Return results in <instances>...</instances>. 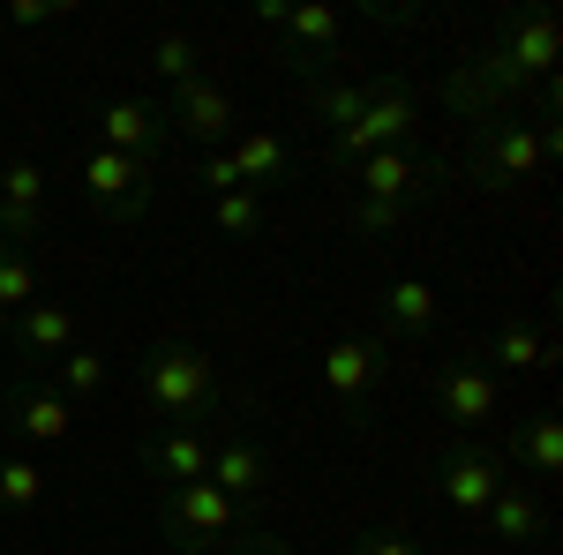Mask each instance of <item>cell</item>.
<instances>
[{
  "label": "cell",
  "mask_w": 563,
  "mask_h": 555,
  "mask_svg": "<svg viewBox=\"0 0 563 555\" xmlns=\"http://www.w3.org/2000/svg\"><path fill=\"white\" fill-rule=\"evenodd\" d=\"M203 480H211L218 496H233V503L249 511V503H263V496H271L278 458L263 451L256 435H211V473H203Z\"/></svg>",
  "instance_id": "cell-9"
},
{
  "label": "cell",
  "mask_w": 563,
  "mask_h": 555,
  "mask_svg": "<svg viewBox=\"0 0 563 555\" xmlns=\"http://www.w3.org/2000/svg\"><path fill=\"white\" fill-rule=\"evenodd\" d=\"M211 218H218V233H233V241H256V233H263V196H256V188L211 196Z\"/></svg>",
  "instance_id": "cell-29"
},
{
  "label": "cell",
  "mask_w": 563,
  "mask_h": 555,
  "mask_svg": "<svg viewBox=\"0 0 563 555\" xmlns=\"http://www.w3.org/2000/svg\"><path fill=\"white\" fill-rule=\"evenodd\" d=\"M196 180H203L211 196H233V188H241V166H233V151H203V166H196Z\"/></svg>",
  "instance_id": "cell-32"
},
{
  "label": "cell",
  "mask_w": 563,
  "mask_h": 555,
  "mask_svg": "<svg viewBox=\"0 0 563 555\" xmlns=\"http://www.w3.org/2000/svg\"><path fill=\"white\" fill-rule=\"evenodd\" d=\"M8 338L23 360H60V353H76V308L68 300H31L23 315H8Z\"/></svg>",
  "instance_id": "cell-16"
},
{
  "label": "cell",
  "mask_w": 563,
  "mask_h": 555,
  "mask_svg": "<svg viewBox=\"0 0 563 555\" xmlns=\"http://www.w3.org/2000/svg\"><path fill=\"white\" fill-rule=\"evenodd\" d=\"M203 555H218V548H203Z\"/></svg>",
  "instance_id": "cell-35"
},
{
  "label": "cell",
  "mask_w": 563,
  "mask_h": 555,
  "mask_svg": "<svg viewBox=\"0 0 563 555\" xmlns=\"http://www.w3.org/2000/svg\"><path fill=\"white\" fill-rule=\"evenodd\" d=\"M38 503H45L38 458H0V511H8V518H31Z\"/></svg>",
  "instance_id": "cell-26"
},
{
  "label": "cell",
  "mask_w": 563,
  "mask_h": 555,
  "mask_svg": "<svg viewBox=\"0 0 563 555\" xmlns=\"http://www.w3.org/2000/svg\"><path fill=\"white\" fill-rule=\"evenodd\" d=\"M421 129V98L406 84H368V106H361V121L346 135H331V158L339 166H361L368 151H406V135Z\"/></svg>",
  "instance_id": "cell-5"
},
{
  "label": "cell",
  "mask_w": 563,
  "mask_h": 555,
  "mask_svg": "<svg viewBox=\"0 0 563 555\" xmlns=\"http://www.w3.org/2000/svg\"><path fill=\"white\" fill-rule=\"evenodd\" d=\"M256 518L241 511L233 496H218L211 480H188V488H166V503H158V533L174 541L180 555H203V548H225L233 533H249Z\"/></svg>",
  "instance_id": "cell-4"
},
{
  "label": "cell",
  "mask_w": 563,
  "mask_h": 555,
  "mask_svg": "<svg viewBox=\"0 0 563 555\" xmlns=\"http://www.w3.org/2000/svg\"><path fill=\"white\" fill-rule=\"evenodd\" d=\"M84 196L98 218H113V225H129L158 203V166L151 158H121V151H106V143H90L84 158Z\"/></svg>",
  "instance_id": "cell-6"
},
{
  "label": "cell",
  "mask_w": 563,
  "mask_h": 555,
  "mask_svg": "<svg viewBox=\"0 0 563 555\" xmlns=\"http://www.w3.org/2000/svg\"><path fill=\"white\" fill-rule=\"evenodd\" d=\"M308 98H316V121H323V129L346 135L353 121H361V106H368V84H339V76L323 68V76L308 84Z\"/></svg>",
  "instance_id": "cell-25"
},
{
  "label": "cell",
  "mask_w": 563,
  "mask_h": 555,
  "mask_svg": "<svg viewBox=\"0 0 563 555\" xmlns=\"http://www.w3.org/2000/svg\"><path fill=\"white\" fill-rule=\"evenodd\" d=\"M376 315H384V345H390V338L421 345V338H435V323H443V308H435V286H429V278H390L384 300H376Z\"/></svg>",
  "instance_id": "cell-18"
},
{
  "label": "cell",
  "mask_w": 563,
  "mask_h": 555,
  "mask_svg": "<svg viewBox=\"0 0 563 555\" xmlns=\"http://www.w3.org/2000/svg\"><path fill=\"white\" fill-rule=\"evenodd\" d=\"M474 360L481 368L496 360V368H511V376H541V368H549V331H541L533 315H511V323L488 331V345H481Z\"/></svg>",
  "instance_id": "cell-20"
},
{
  "label": "cell",
  "mask_w": 563,
  "mask_h": 555,
  "mask_svg": "<svg viewBox=\"0 0 563 555\" xmlns=\"http://www.w3.org/2000/svg\"><path fill=\"white\" fill-rule=\"evenodd\" d=\"M353 173H361L353 188H361L368 203H398V211H413V203H421V196L435 188V166L406 158V151H368V158H361Z\"/></svg>",
  "instance_id": "cell-13"
},
{
  "label": "cell",
  "mask_w": 563,
  "mask_h": 555,
  "mask_svg": "<svg viewBox=\"0 0 563 555\" xmlns=\"http://www.w3.org/2000/svg\"><path fill=\"white\" fill-rule=\"evenodd\" d=\"M353 555H421V541L398 533V525H368V533L353 541Z\"/></svg>",
  "instance_id": "cell-31"
},
{
  "label": "cell",
  "mask_w": 563,
  "mask_h": 555,
  "mask_svg": "<svg viewBox=\"0 0 563 555\" xmlns=\"http://www.w3.org/2000/svg\"><path fill=\"white\" fill-rule=\"evenodd\" d=\"M435 98H443V113H451V121H474V129H481V121H504V113H511V98L488 84L474 60H459V68L443 76V90H435Z\"/></svg>",
  "instance_id": "cell-21"
},
{
  "label": "cell",
  "mask_w": 563,
  "mask_h": 555,
  "mask_svg": "<svg viewBox=\"0 0 563 555\" xmlns=\"http://www.w3.org/2000/svg\"><path fill=\"white\" fill-rule=\"evenodd\" d=\"M143 473L166 480V488L203 480V473H211V428H166V435H151V443H143Z\"/></svg>",
  "instance_id": "cell-17"
},
{
  "label": "cell",
  "mask_w": 563,
  "mask_h": 555,
  "mask_svg": "<svg viewBox=\"0 0 563 555\" xmlns=\"http://www.w3.org/2000/svg\"><path fill=\"white\" fill-rule=\"evenodd\" d=\"M45 225V166L38 158H0V241L31 248Z\"/></svg>",
  "instance_id": "cell-12"
},
{
  "label": "cell",
  "mask_w": 563,
  "mask_h": 555,
  "mask_svg": "<svg viewBox=\"0 0 563 555\" xmlns=\"http://www.w3.org/2000/svg\"><path fill=\"white\" fill-rule=\"evenodd\" d=\"M166 106H158V98H113V106H106V113H98V143H106V151H121V158H151V166H158V158H166Z\"/></svg>",
  "instance_id": "cell-11"
},
{
  "label": "cell",
  "mask_w": 563,
  "mask_h": 555,
  "mask_svg": "<svg viewBox=\"0 0 563 555\" xmlns=\"http://www.w3.org/2000/svg\"><path fill=\"white\" fill-rule=\"evenodd\" d=\"M556 60H563V23L549 15V8H511V15L496 23V38L474 53V68L504 90V98L541 90L549 76H556Z\"/></svg>",
  "instance_id": "cell-2"
},
{
  "label": "cell",
  "mask_w": 563,
  "mask_h": 555,
  "mask_svg": "<svg viewBox=\"0 0 563 555\" xmlns=\"http://www.w3.org/2000/svg\"><path fill=\"white\" fill-rule=\"evenodd\" d=\"M504 480H511V473H504V451H488L481 435H459V443L435 458V496H443L451 511H466V518L488 511V496H496Z\"/></svg>",
  "instance_id": "cell-7"
},
{
  "label": "cell",
  "mask_w": 563,
  "mask_h": 555,
  "mask_svg": "<svg viewBox=\"0 0 563 555\" xmlns=\"http://www.w3.org/2000/svg\"><path fill=\"white\" fill-rule=\"evenodd\" d=\"M549 158H556V129L549 121H481L474 129V158H466V173H474V188H488V196H511V188H526V180H541L549 173Z\"/></svg>",
  "instance_id": "cell-3"
},
{
  "label": "cell",
  "mask_w": 563,
  "mask_h": 555,
  "mask_svg": "<svg viewBox=\"0 0 563 555\" xmlns=\"http://www.w3.org/2000/svg\"><path fill=\"white\" fill-rule=\"evenodd\" d=\"M196 60H203V38H188V31H166V38L151 45V68H158V84H188V76H203Z\"/></svg>",
  "instance_id": "cell-27"
},
{
  "label": "cell",
  "mask_w": 563,
  "mask_h": 555,
  "mask_svg": "<svg viewBox=\"0 0 563 555\" xmlns=\"http://www.w3.org/2000/svg\"><path fill=\"white\" fill-rule=\"evenodd\" d=\"M60 15H68V0H15L8 8V23H23V31L31 23H60Z\"/></svg>",
  "instance_id": "cell-33"
},
{
  "label": "cell",
  "mask_w": 563,
  "mask_h": 555,
  "mask_svg": "<svg viewBox=\"0 0 563 555\" xmlns=\"http://www.w3.org/2000/svg\"><path fill=\"white\" fill-rule=\"evenodd\" d=\"M346 225H353V233H368V241H384V233H398V225H406V211H398V203H368V196H353Z\"/></svg>",
  "instance_id": "cell-30"
},
{
  "label": "cell",
  "mask_w": 563,
  "mask_h": 555,
  "mask_svg": "<svg viewBox=\"0 0 563 555\" xmlns=\"http://www.w3.org/2000/svg\"><path fill=\"white\" fill-rule=\"evenodd\" d=\"M0 338H8V315H0Z\"/></svg>",
  "instance_id": "cell-34"
},
{
  "label": "cell",
  "mask_w": 563,
  "mask_h": 555,
  "mask_svg": "<svg viewBox=\"0 0 563 555\" xmlns=\"http://www.w3.org/2000/svg\"><path fill=\"white\" fill-rule=\"evenodd\" d=\"M53 376H60L68 398H98V390H106V353H98V345H76V353L53 360Z\"/></svg>",
  "instance_id": "cell-28"
},
{
  "label": "cell",
  "mask_w": 563,
  "mask_h": 555,
  "mask_svg": "<svg viewBox=\"0 0 563 555\" xmlns=\"http://www.w3.org/2000/svg\"><path fill=\"white\" fill-rule=\"evenodd\" d=\"M384 368H390L384 338H339L331 353H323V390H331L339 406H361L368 390L384 384Z\"/></svg>",
  "instance_id": "cell-14"
},
{
  "label": "cell",
  "mask_w": 563,
  "mask_h": 555,
  "mask_svg": "<svg viewBox=\"0 0 563 555\" xmlns=\"http://www.w3.org/2000/svg\"><path fill=\"white\" fill-rule=\"evenodd\" d=\"M435 406H443V421L459 435H481L496 421V406H504V384H496V368H481L474 353H451V360H435Z\"/></svg>",
  "instance_id": "cell-8"
},
{
  "label": "cell",
  "mask_w": 563,
  "mask_h": 555,
  "mask_svg": "<svg viewBox=\"0 0 563 555\" xmlns=\"http://www.w3.org/2000/svg\"><path fill=\"white\" fill-rule=\"evenodd\" d=\"M166 129L188 135V143H203V151H218V143L233 135V98H225V84H218V76H188V84H174V98H166Z\"/></svg>",
  "instance_id": "cell-10"
},
{
  "label": "cell",
  "mask_w": 563,
  "mask_h": 555,
  "mask_svg": "<svg viewBox=\"0 0 563 555\" xmlns=\"http://www.w3.org/2000/svg\"><path fill=\"white\" fill-rule=\"evenodd\" d=\"M511 458L526 466L533 488H549V480L563 473V421L556 413H526V421L511 428Z\"/></svg>",
  "instance_id": "cell-22"
},
{
  "label": "cell",
  "mask_w": 563,
  "mask_h": 555,
  "mask_svg": "<svg viewBox=\"0 0 563 555\" xmlns=\"http://www.w3.org/2000/svg\"><path fill=\"white\" fill-rule=\"evenodd\" d=\"M8 428H15L23 443H68V435H76V413H68V398H53V390L15 384L8 390Z\"/></svg>",
  "instance_id": "cell-19"
},
{
  "label": "cell",
  "mask_w": 563,
  "mask_h": 555,
  "mask_svg": "<svg viewBox=\"0 0 563 555\" xmlns=\"http://www.w3.org/2000/svg\"><path fill=\"white\" fill-rule=\"evenodd\" d=\"M135 390L166 413L174 428H211L218 406H225V376H218V360L203 345L188 338H158L143 360H135Z\"/></svg>",
  "instance_id": "cell-1"
},
{
  "label": "cell",
  "mask_w": 563,
  "mask_h": 555,
  "mask_svg": "<svg viewBox=\"0 0 563 555\" xmlns=\"http://www.w3.org/2000/svg\"><path fill=\"white\" fill-rule=\"evenodd\" d=\"M31 300H45V263L0 241V315H23Z\"/></svg>",
  "instance_id": "cell-24"
},
{
  "label": "cell",
  "mask_w": 563,
  "mask_h": 555,
  "mask_svg": "<svg viewBox=\"0 0 563 555\" xmlns=\"http://www.w3.org/2000/svg\"><path fill=\"white\" fill-rule=\"evenodd\" d=\"M233 166H241V188H256V196H271L278 180H286V143L271 129H249V135H233Z\"/></svg>",
  "instance_id": "cell-23"
},
{
  "label": "cell",
  "mask_w": 563,
  "mask_h": 555,
  "mask_svg": "<svg viewBox=\"0 0 563 555\" xmlns=\"http://www.w3.org/2000/svg\"><path fill=\"white\" fill-rule=\"evenodd\" d=\"M481 525H488V541H496V548H533V541L549 533V511H541V488H533V480H504V488L488 496V511H481Z\"/></svg>",
  "instance_id": "cell-15"
}]
</instances>
